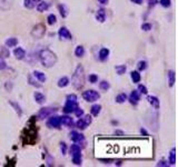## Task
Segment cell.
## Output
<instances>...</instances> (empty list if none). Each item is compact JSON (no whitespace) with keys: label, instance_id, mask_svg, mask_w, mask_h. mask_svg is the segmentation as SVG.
<instances>
[{"label":"cell","instance_id":"obj_8","mask_svg":"<svg viewBox=\"0 0 178 167\" xmlns=\"http://www.w3.org/2000/svg\"><path fill=\"white\" fill-rule=\"evenodd\" d=\"M58 36L62 40H71L72 39V36H71L70 31L68 30L66 27H61L60 29H59V31H58Z\"/></svg>","mask_w":178,"mask_h":167},{"label":"cell","instance_id":"obj_1","mask_svg":"<svg viewBox=\"0 0 178 167\" xmlns=\"http://www.w3.org/2000/svg\"><path fill=\"white\" fill-rule=\"evenodd\" d=\"M39 58L42 64V66L46 68H51L57 64V56L54 51L49 49H44L39 54Z\"/></svg>","mask_w":178,"mask_h":167},{"label":"cell","instance_id":"obj_13","mask_svg":"<svg viewBox=\"0 0 178 167\" xmlns=\"http://www.w3.org/2000/svg\"><path fill=\"white\" fill-rule=\"evenodd\" d=\"M147 100H148V102H149V104H150L153 107H155L156 109H158V108H159V106H160V102H159V99H158L157 97L147 96Z\"/></svg>","mask_w":178,"mask_h":167},{"label":"cell","instance_id":"obj_46","mask_svg":"<svg viewBox=\"0 0 178 167\" xmlns=\"http://www.w3.org/2000/svg\"><path fill=\"white\" fill-rule=\"evenodd\" d=\"M160 5L165 8H168L170 6V0H160Z\"/></svg>","mask_w":178,"mask_h":167},{"label":"cell","instance_id":"obj_19","mask_svg":"<svg viewBox=\"0 0 178 167\" xmlns=\"http://www.w3.org/2000/svg\"><path fill=\"white\" fill-rule=\"evenodd\" d=\"M100 110H102V105H99V104H95V105L90 108V113H92V116H98Z\"/></svg>","mask_w":178,"mask_h":167},{"label":"cell","instance_id":"obj_36","mask_svg":"<svg viewBox=\"0 0 178 167\" xmlns=\"http://www.w3.org/2000/svg\"><path fill=\"white\" fill-rule=\"evenodd\" d=\"M24 5L28 9H32L35 7V1L34 0H24Z\"/></svg>","mask_w":178,"mask_h":167},{"label":"cell","instance_id":"obj_26","mask_svg":"<svg viewBox=\"0 0 178 167\" xmlns=\"http://www.w3.org/2000/svg\"><path fill=\"white\" fill-rule=\"evenodd\" d=\"M130 76H132V79L134 82H139L140 79H142V76H140L139 71H132Z\"/></svg>","mask_w":178,"mask_h":167},{"label":"cell","instance_id":"obj_33","mask_svg":"<svg viewBox=\"0 0 178 167\" xmlns=\"http://www.w3.org/2000/svg\"><path fill=\"white\" fill-rule=\"evenodd\" d=\"M72 162L75 165H80L81 164V154L72 155Z\"/></svg>","mask_w":178,"mask_h":167},{"label":"cell","instance_id":"obj_3","mask_svg":"<svg viewBox=\"0 0 178 167\" xmlns=\"http://www.w3.org/2000/svg\"><path fill=\"white\" fill-rule=\"evenodd\" d=\"M82 98L86 101H89V102H92V101H96L100 98V95L99 92L96 90H86L82 92Z\"/></svg>","mask_w":178,"mask_h":167},{"label":"cell","instance_id":"obj_48","mask_svg":"<svg viewBox=\"0 0 178 167\" xmlns=\"http://www.w3.org/2000/svg\"><path fill=\"white\" fill-rule=\"evenodd\" d=\"M157 4V0H148V6L149 7H154Z\"/></svg>","mask_w":178,"mask_h":167},{"label":"cell","instance_id":"obj_35","mask_svg":"<svg viewBox=\"0 0 178 167\" xmlns=\"http://www.w3.org/2000/svg\"><path fill=\"white\" fill-rule=\"evenodd\" d=\"M56 21H57V18L54 14H51V15H49L48 17H47V22H48L50 26L55 25V24H56Z\"/></svg>","mask_w":178,"mask_h":167},{"label":"cell","instance_id":"obj_45","mask_svg":"<svg viewBox=\"0 0 178 167\" xmlns=\"http://www.w3.org/2000/svg\"><path fill=\"white\" fill-rule=\"evenodd\" d=\"M29 82H30V85H32V86H36V87H41L40 84H38L37 81H35L34 79H32V76H29Z\"/></svg>","mask_w":178,"mask_h":167},{"label":"cell","instance_id":"obj_18","mask_svg":"<svg viewBox=\"0 0 178 167\" xmlns=\"http://www.w3.org/2000/svg\"><path fill=\"white\" fill-rule=\"evenodd\" d=\"M34 97H35V100L37 104H44L45 102V100H46V97H45V95L44 94H41V92H35V95H34Z\"/></svg>","mask_w":178,"mask_h":167},{"label":"cell","instance_id":"obj_9","mask_svg":"<svg viewBox=\"0 0 178 167\" xmlns=\"http://www.w3.org/2000/svg\"><path fill=\"white\" fill-rule=\"evenodd\" d=\"M69 136H70L71 140L74 143H76V144H80V143L85 142V137H84V135H81L80 133L76 132V130H72Z\"/></svg>","mask_w":178,"mask_h":167},{"label":"cell","instance_id":"obj_27","mask_svg":"<svg viewBox=\"0 0 178 167\" xmlns=\"http://www.w3.org/2000/svg\"><path fill=\"white\" fill-rule=\"evenodd\" d=\"M58 10L60 12V15L62 18H66L67 15H68V11H67V8L65 5H58Z\"/></svg>","mask_w":178,"mask_h":167},{"label":"cell","instance_id":"obj_31","mask_svg":"<svg viewBox=\"0 0 178 167\" xmlns=\"http://www.w3.org/2000/svg\"><path fill=\"white\" fill-rule=\"evenodd\" d=\"M99 88H100L102 90L107 91L109 88H110V84H109L108 81H106V80H102V81H100V82H99Z\"/></svg>","mask_w":178,"mask_h":167},{"label":"cell","instance_id":"obj_10","mask_svg":"<svg viewBox=\"0 0 178 167\" xmlns=\"http://www.w3.org/2000/svg\"><path fill=\"white\" fill-rule=\"evenodd\" d=\"M12 5H14V0H0V10H10Z\"/></svg>","mask_w":178,"mask_h":167},{"label":"cell","instance_id":"obj_50","mask_svg":"<svg viewBox=\"0 0 178 167\" xmlns=\"http://www.w3.org/2000/svg\"><path fill=\"white\" fill-rule=\"evenodd\" d=\"M98 1H99V2H100V4H102V5H107V4H108V1H109V0H98Z\"/></svg>","mask_w":178,"mask_h":167},{"label":"cell","instance_id":"obj_20","mask_svg":"<svg viewBox=\"0 0 178 167\" xmlns=\"http://www.w3.org/2000/svg\"><path fill=\"white\" fill-rule=\"evenodd\" d=\"M69 85V78L68 77H61L60 79L58 80V87H60V88H65Z\"/></svg>","mask_w":178,"mask_h":167},{"label":"cell","instance_id":"obj_40","mask_svg":"<svg viewBox=\"0 0 178 167\" xmlns=\"http://www.w3.org/2000/svg\"><path fill=\"white\" fill-rule=\"evenodd\" d=\"M88 79H89V82L95 84V82H97V80H98V76H97V75H95V74H92L90 76L88 77Z\"/></svg>","mask_w":178,"mask_h":167},{"label":"cell","instance_id":"obj_11","mask_svg":"<svg viewBox=\"0 0 178 167\" xmlns=\"http://www.w3.org/2000/svg\"><path fill=\"white\" fill-rule=\"evenodd\" d=\"M140 99V94L138 90H134L132 91V94L129 95V101L132 105H137L138 101Z\"/></svg>","mask_w":178,"mask_h":167},{"label":"cell","instance_id":"obj_37","mask_svg":"<svg viewBox=\"0 0 178 167\" xmlns=\"http://www.w3.org/2000/svg\"><path fill=\"white\" fill-rule=\"evenodd\" d=\"M74 113H75V115H76L78 118H81V117L84 116V109H81L79 106L76 107V109L74 110Z\"/></svg>","mask_w":178,"mask_h":167},{"label":"cell","instance_id":"obj_7","mask_svg":"<svg viewBox=\"0 0 178 167\" xmlns=\"http://www.w3.org/2000/svg\"><path fill=\"white\" fill-rule=\"evenodd\" d=\"M78 106V101H72L69 99H66V104L64 106V111L66 114H71L74 113V110L76 109V107Z\"/></svg>","mask_w":178,"mask_h":167},{"label":"cell","instance_id":"obj_28","mask_svg":"<svg viewBox=\"0 0 178 167\" xmlns=\"http://www.w3.org/2000/svg\"><path fill=\"white\" fill-rule=\"evenodd\" d=\"M115 69H116L118 75L122 76V75H124V74L126 72V70H127V66H126V65H119V66L115 67Z\"/></svg>","mask_w":178,"mask_h":167},{"label":"cell","instance_id":"obj_42","mask_svg":"<svg viewBox=\"0 0 178 167\" xmlns=\"http://www.w3.org/2000/svg\"><path fill=\"white\" fill-rule=\"evenodd\" d=\"M152 28H153V26L150 25V24H142V29L144 31L152 30Z\"/></svg>","mask_w":178,"mask_h":167},{"label":"cell","instance_id":"obj_6","mask_svg":"<svg viewBox=\"0 0 178 167\" xmlns=\"http://www.w3.org/2000/svg\"><path fill=\"white\" fill-rule=\"evenodd\" d=\"M50 118L48 119L47 122V126L49 128H60L61 122H60V117L59 116H49Z\"/></svg>","mask_w":178,"mask_h":167},{"label":"cell","instance_id":"obj_2","mask_svg":"<svg viewBox=\"0 0 178 167\" xmlns=\"http://www.w3.org/2000/svg\"><path fill=\"white\" fill-rule=\"evenodd\" d=\"M84 82H85L84 67L81 65H78L75 72H74V75H72V78H71V84L76 89H80L84 86Z\"/></svg>","mask_w":178,"mask_h":167},{"label":"cell","instance_id":"obj_15","mask_svg":"<svg viewBox=\"0 0 178 167\" xmlns=\"http://www.w3.org/2000/svg\"><path fill=\"white\" fill-rule=\"evenodd\" d=\"M60 122L62 125H65L67 127H70L72 126V124H74V120H72V118L69 116H62L60 117Z\"/></svg>","mask_w":178,"mask_h":167},{"label":"cell","instance_id":"obj_4","mask_svg":"<svg viewBox=\"0 0 178 167\" xmlns=\"http://www.w3.org/2000/svg\"><path fill=\"white\" fill-rule=\"evenodd\" d=\"M45 31H46L45 26L39 24V25H37L36 27H34V29L31 31V35L34 36L35 38H37V39H40V38H42V36L45 35Z\"/></svg>","mask_w":178,"mask_h":167},{"label":"cell","instance_id":"obj_17","mask_svg":"<svg viewBox=\"0 0 178 167\" xmlns=\"http://www.w3.org/2000/svg\"><path fill=\"white\" fill-rule=\"evenodd\" d=\"M108 56H109V49L108 48H102L99 50V59L102 61H105L108 59Z\"/></svg>","mask_w":178,"mask_h":167},{"label":"cell","instance_id":"obj_51","mask_svg":"<svg viewBox=\"0 0 178 167\" xmlns=\"http://www.w3.org/2000/svg\"><path fill=\"white\" fill-rule=\"evenodd\" d=\"M140 133H142V134H144V135H145V136H147L148 134H147V132H146V130H145V129H140Z\"/></svg>","mask_w":178,"mask_h":167},{"label":"cell","instance_id":"obj_24","mask_svg":"<svg viewBox=\"0 0 178 167\" xmlns=\"http://www.w3.org/2000/svg\"><path fill=\"white\" fill-rule=\"evenodd\" d=\"M48 7H49V5H48L47 2H45V1H40L39 5L37 6V10L39 11V12H42V11H46L47 9H48Z\"/></svg>","mask_w":178,"mask_h":167},{"label":"cell","instance_id":"obj_25","mask_svg":"<svg viewBox=\"0 0 178 167\" xmlns=\"http://www.w3.org/2000/svg\"><path fill=\"white\" fill-rule=\"evenodd\" d=\"M18 45V39L17 38H9V39H7L6 40V46L7 47H15V46Z\"/></svg>","mask_w":178,"mask_h":167},{"label":"cell","instance_id":"obj_38","mask_svg":"<svg viewBox=\"0 0 178 167\" xmlns=\"http://www.w3.org/2000/svg\"><path fill=\"white\" fill-rule=\"evenodd\" d=\"M77 127H78L79 129H82V130H84V129L87 128V125H86V123L84 122V119H80V118H79V120L77 122Z\"/></svg>","mask_w":178,"mask_h":167},{"label":"cell","instance_id":"obj_34","mask_svg":"<svg viewBox=\"0 0 178 167\" xmlns=\"http://www.w3.org/2000/svg\"><path fill=\"white\" fill-rule=\"evenodd\" d=\"M137 68L139 71H144L147 69V62L145 60H140L139 62L137 64Z\"/></svg>","mask_w":178,"mask_h":167},{"label":"cell","instance_id":"obj_21","mask_svg":"<svg viewBox=\"0 0 178 167\" xmlns=\"http://www.w3.org/2000/svg\"><path fill=\"white\" fill-rule=\"evenodd\" d=\"M70 154L71 156L72 155H76V154H81V149H80V146L78 145V144H74V145H71L70 146Z\"/></svg>","mask_w":178,"mask_h":167},{"label":"cell","instance_id":"obj_14","mask_svg":"<svg viewBox=\"0 0 178 167\" xmlns=\"http://www.w3.org/2000/svg\"><path fill=\"white\" fill-rule=\"evenodd\" d=\"M175 81H176V74L174 70L168 71V86L173 87L175 85Z\"/></svg>","mask_w":178,"mask_h":167},{"label":"cell","instance_id":"obj_41","mask_svg":"<svg viewBox=\"0 0 178 167\" xmlns=\"http://www.w3.org/2000/svg\"><path fill=\"white\" fill-rule=\"evenodd\" d=\"M84 122L86 123V125H90L92 122V115H86V116L84 117Z\"/></svg>","mask_w":178,"mask_h":167},{"label":"cell","instance_id":"obj_22","mask_svg":"<svg viewBox=\"0 0 178 167\" xmlns=\"http://www.w3.org/2000/svg\"><path fill=\"white\" fill-rule=\"evenodd\" d=\"M34 77H36L38 80L40 81V82H45L46 81V75L44 74V72H41V71H38L36 70L35 72H34Z\"/></svg>","mask_w":178,"mask_h":167},{"label":"cell","instance_id":"obj_39","mask_svg":"<svg viewBox=\"0 0 178 167\" xmlns=\"http://www.w3.org/2000/svg\"><path fill=\"white\" fill-rule=\"evenodd\" d=\"M138 91H139V94H144V95H146L148 92V89L146 86H144V85H139L138 86Z\"/></svg>","mask_w":178,"mask_h":167},{"label":"cell","instance_id":"obj_47","mask_svg":"<svg viewBox=\"0 0 178 167\" xmlns=\"http://www.w3.org/2000/svg\"><path fill=\"white\" fill-rule=\"evenodd\" d=\"M157 166H162V167H168L169 166V164L168 163H166L165 161H160V162L157 164Z\"/></svg>","mask_w":178,"mask_h":167},{"label":"cell","instance_id":"obj_12","mask_svg":"<svg viewBox=\"0 0 178 167\" xmlns=\"http://www.w3.org/2000/svg\"><path fill=\"white\" fill-rule=\"evenodd\" d=\"M14 55L16 56V58H17V59L21 60V59H24V58L26 57V51H25V49H22V48H20V47H18V48H16L15 50H14Z\"/></svg>","mask_w":178,"mask_h":167},{"label":"cell","instance_id":"obj_43","mask_svg":"<svg viewBox=\"0 0 178 167\" xmlns=\"http://www.w3.org/2000/svg\"><path fill=\"white\" fill-rule=\"evenodd\" d=\"M7 68V64H6L5 59L2 57H0V70H4Z\"/></svg>","mask_w":178,"mask_h":167},{"label":"cell","instance_id":"obj_32","mask_svg":"<svg viewBox=\"0 0 178 167\" xmlns=\"http://www.w3.org/2000/svg\"><path fill=\"white\" fill-rule=\"evenodd\" d=\"M9 104H10L11 106L15 108L16 113H17V114H18L19 116H21V115H22V110H21L20 106H19V105H18L17 102H15V101H9Z\"/></svg>","mask_w":178,"mask_h":167},{"label":"cell","instance_id":"obj_30","mask_svg":"<svg viewBox=\"0 0 178 167\" xmlns=\"http://www.w3.org/2000/svg\"><path fill=\"white\" fill-rule=\"evenodd\" d=\"M126 100H127V95H126L125 92H122V94H119V95L116 97V101H117L118 104H122V102H125Z\"/></svg>","mask_w":178,"mask_h":167},{"label":"cell","instance_id":"obj_52","mask_svg":"<svg viewBox=\"0 0 178 167\" xmlns=\"http://www.w3.org/2000/svg\"><path fill=\"white\" fill-rule=\"evenodd\" d=\"M35 2H40V1H42V0H34Z\"/></svg>","mask_w":178,"mask_h":167},{"label":"cell","instance_id":"obj_23","mask_svg":"<svg viewBox=\"0 0 178 167\" xmlns=\"http://www.w3.org/2000/svg\"><path fill=\"white\" fill-rule=\"evenodd\" d=\"M169 164L175 165L176 164V148H172L169 153Z\"/></svg>","mask_w":178,"mask_h":167},{"label":"cell","instance_id":"obj_44","mask_svg":"<svg viewBox=\"0 0 178 167\" xmlns=\"http://www.w3.org/2000/svg\"><path fill=\"white\" fill-rule=\"evenodd\" d=\"M60 151H61V153H62V155H66V153H67L66 143H60Z\"/></svg>","mask_w":178,"mask_h":167},{"label":"cell","instance_id":"obj_29","mask_svg":"<svg viewBox=\"0 0 178 167\" xmlns=\"http://www.w3.org/2000/svg\"><path fill=\"white\" fill-rule=\"evenodd\" d=\"M75 55L77 57H82L85 55V48L82 46H77L76 49H75Z\"/></svg>","mask_w":178,"mask_h":167},{"label":"cell","instance_id":"obj_16","mask_svg":"<svg viewBox=\"0 0 178 167\" xmlns=\"http://www.w3.org/2000/svg\"><path fill=\"white\" fill-rule=\"evenodd\" d=\"M96 19L99 22H104V21L106 20V11L104 10V9H98L96 14Z\"/></svg>","mask_w":178,"mask_h":167},{"label":"cell","instance_id":"obj_5","mask_svg":"<svg viewBox=\"0 0 178 167\" xmlns=\"http://www.w3.org/2000/svg\"><path fill=\"white\" fill-rule=\"evenodd\" d=\"M56 111L55 108H51V107H45V108H41L39 113H38V118L39 119H45V118H48L49 116H51Z\"/></svg>","mask_w":178,"mask_h":167},{"label":"cell","instance_id":"obj_49","mask_svg":"<svg viewBox=\"0 0 178 167\" xmlns=\"http://www.w3.org/2000/svg\"><path fill=\"white\" fill-rule=\"evenodd\" d=\"M130 1L134 4H137V5H142V0H130Z\"/></svg>","mask_w":178,"mask_h":167}]
</instances>
